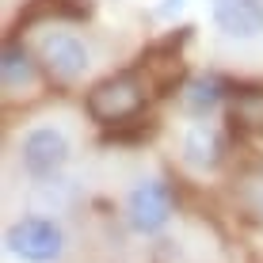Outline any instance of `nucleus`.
I'll return each instance as SVG.
<instances>
[{"label":"nucleus","instance_id":"1","mask_svg":"<svg viewBox=\"0 0 263 263\" xmlns=\"http://www.w3.org/2000/svg\"><path fill=\"white\" fill-rule=\"evenodd\" d=\"M84 111L92 115L99 126H122L130 119H138L145 111V84L138 72H115L103 77L99 84L88 92Z\"/></svg>","mask_w":263,"mask_h":263},{"label":"nucleus","instance_id":"2","mask_svg":"<svg viewBox=\"0 0 263 263\" xmlns=\"http://www.w3.org/2000/svg\"><path fill=\"white\" fill-rule=\"evenodd\" d=\"M4 244L23 263H53L65 252V233L50 217H20V221L8 225Z\"/></svg>","mask_w":263,"mask_h":263},{"label":"nucleus","instance_id":"3","mask_svg":"<svg viewBox=\"0 0 263 263\" xmlns=\"http://www.w3.org/2000/svg\"><path fill=\"white\" fill-rule=\"evenodd\" d=\"M34 58H39L42 72H46L50 80H58V84L80 80L88 72V65H92V53H88L84 39H77L72 31H46L39 39Z\"/></svg>","mask_w":263,"mask_h":263},{"label":"nucleus","instance_id":"4","mask_svg":"<svg viewBox=\"0 0 263 263\" xmlns=\"http://www.w3.org/2000/svg\"><path fill=\"white\" fill-rule=\"evenodd\" d=\"M172 210H176V195L164 179H141L138 187L126 198V221L138 233H157L172 221Z\"/></svg>","mask_w":263,"mask_h":263},{"label":"nucleus","instance_id":"5","mask_svg":"<svg viewBox=\"0 0 263 263\" xmlns=\"http://www.w3.org/2000/svg\"><path fill=\"white\" fill-rule=\"evenodd\" d=\"M20 160L34 179H50L69 164V138L61 130H53V126H39V130H31L23 138Z\"/></svg>","mask_w":263,"mask_h":263},{"label":"nucleus","instance_id":"6","mask_svg":"<svg viewBox=\"0 0 263 263\" xmlns=\"http://www.w3.org/2000/svg\"><path fill=\"white\" fill-rule=\"evenodd\" d=\"M214 23L225 39H259L263 34V0H210Z\"/></svg>","mask_w":263,"mask_h":263},{"label":"nucleus","instance_id":"7","mask_svg":"<svg viewBox=\"0 0 263 263\" xmlns=\"http://www.w3.org/2000/svg\"><path fill=\"white\" fill-rule=\"evenodd\" d=\"M0 80H4V96H31L39 84V58L23 46L20 39H8L4 46V61H0Z\"/></svg>","mask_w":263,"mask_h":263},{"label":"nucleus","instance_id":"8","mask_svg":"<svg viewBox=\"0 0 263 263\" xmlns=\"http://www.w3.org/2000/svg\"><path fill=\"white\" fill-rule=\"evenodd\" d=\"M221 157H225V141H221V134H217L214 126L198 122V126L187 130V138H183V160L195 172H214L217 164H221Z\"/></svg>","mask_w":263,"mask_h":263},{"label":"nucleus","instance_id":"9","mask_svg":"<svg viewBox=\"0 0 263 263\" xmlns=\"http://www.w3.org/2000/svg\"><path fill=\"white\" fill-rule=\"evenodd\" d=\"M229 122L244 134H263V84H240L229 92Z\"/></svg>","mask_w":263,"mask_h":263},{"label":"nucleus","instance_id":"10","mask_svg":"<svg viewBox=\"0 0 263 263\" xmlns=\"http://www.w3.org/2000/svg\"><path fill=\"white\" fill-rule=\"evenodd\" d=\"M225 99H229V84L221 77H195L183 84V107L191 115H210Z\"/></svg>","mask_w":263,"mask_h":263},{"label":"nucleus","instance_id":"11","mask_svg":"<svg viewBox=\"0 0 263 263\" xmlns=\"http://www.w3.org/2000/svg\"><path fill=\"white\" fill-rule=\"evenodd\" d=\"M237 206L244 217L263 225V168H248L237 179Z\"/></svg>","mask_w":263,"mask_h":263}]
</instances>
